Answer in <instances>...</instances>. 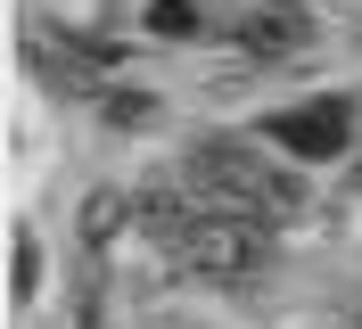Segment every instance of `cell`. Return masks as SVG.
Wrapping results in <instances>:
<instances>
[{
    "instance_id": "cell-1",
    "label": "cell",
    "mask_w": 362,
    "mask_h": 329,
    "mask_svg": "<svg viewBox=\"0 0 362 329\" xmlns=\"http://www.w3.org/2000/svg\"><path fill=\"white\" fill-rule=\"evenodd\" d=\"M189 190H198L206 214H296L305 206V190H296L280 165H255V156L239 149H198V165H189Z\"/></svg>"
},
{
    "instance_id": "cell-2",
    "label": "cell",
    "mask_w": 362,
    "mask_h": 329,
    "mask_svg": "<svg viewBox=\"0 0 362 329\" xmlns=\"http://www.w3.org/2000/svg\"><path fill=\"white\" fill-rule=\"evenodd\" d=\"M173 263H181V272H198V280L239 288V280L264 272V231H255V214H206V206H198V222L181 231Z\"/></svg>"
},
{
    "instance_id": "cell-3",
    "label": "cell",
    "mask_w": 362,
    "mask_h": 329,
    "mask_svg": "<svg viewBox=\"0 0 362 329\" xmlns=\"http://www.w3.org/2000/svg\"><path fill=\"white\" fill-rule=\"evenodd\" d=\"M264 132H272L288 156H338V149H346V108H338V99H321V108H288V115H272Z\"/></svg>"
},
{
    "instance_id": "cell-4",
    "label": "cell",
    "mask_w": 362,
    "mask_h": 329,
    "mask_svg": "<svg viewBox=\"0 0 362 329\" xmlns=\"http://www.w3.org/2000/svg\"><path fill=\"white\" fill-rule=\"evenodd\" d=\"M239 42H247L255 58H296V50L313 42V17H305L296 0H264V8H247V25H239Z\"/></svg>"
},
{
    "instance_id": "cell-5",
    "label": "cell",
    "mask_w": 362,
    "mask_h": 329,
    "mask_svg": "<svg viewBox=\"0 0 362 329\" xmlns=\"http://www.w3.org/2000/svg\"><path fill=\"white\" fill-rule=\"evenodd\" d=\"M124 222H140V206H132V197H115V190H99V197L83 206V239H90V247H107Z\"/></svg>"
},
{
    "instance_id": "cell-6",
    "label": "cell",
    "mask_w": 362,
    "mask_h": 329,
    "mask_svg": "<svg viewBox=\"0 0 362 329\" xmlns=\"http://www.w3.org/2000/svg\"><path fill=\"white\" fill-rule=\"evenodd\" d=\"M148 33L189 42V33H198V0H148Z\"/></svg>"
},
{
    "instance_id": "cell-7",
    "label": "cell",
    "mask_w": 362,
    "mask_h": 329,
    "mask_svg": "<svg viewBox=\"0 0 362 329\" xmlns=\"http://www.w3.org/2000/svg\"><path fill=\"white\" fill-rule=\"evenodd\" d=\"M33 288H42V247L17 239V296H33Z\"/></svg>"
},
{
    "instance_id": "cell-8",
    "label": "cell",
    "mask_w": 362,
    "mask_h": 329,
    "mask_svg": "<svg viewBox=\"0 0 362 329\" xmlns=\"http://www.w3.org/2000/svg\"><path fill=\"white\" fill-rule=\"evenodd\" d=\"M107 115H115V124H148V115H157V108H148L140 91H124V99H107Z\"/></svg>"
},
{
    "instance_id": "cell-9",
    "label": "cell",
    "mask_w": 362,
    "mask_h": 329,
    "mask_svg": "<svg viewBox=\"0 0 362 329\" xmlns=\"http://www.w3.org/2000/svg\"><path fill=\"white\" fill-rule=\"evenodd\" d=\"M354 329H362V321H354Z\"/></svg>"
}]
</instances>
